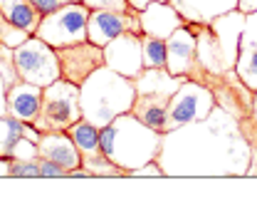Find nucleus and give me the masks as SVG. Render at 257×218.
<instances>
[{
  "label": "nucleus",
  "instance_id": "1",
  "mask_svg": "<svg viewBox=\"0 0 257 218\" xmlns=\"http://www.w3.org/2000/svg\"><path fill=\"white\" fill-rule=\"evenodd\" d=\"M252 144L240 122L220 104L200 119L163 134V176H247Z\"/></svg>",
  "mask_w": 257,
  "mask_h": 218
},
{
  "label": "nucleus",
  "instance_id": "2",
  "mask_svg": "<svg viewBox=\"0 0 257 218\" xmlns=\"http://www.w3.org/2000/svg\"><path fill=\"white\" fill-rule=\"evenodd\" d=\"M245 18L247 13L237 8L225 15H218L213 23L205 25L188 23L198 42V64H200L203 85L213 87L227 72L235 69L240 55V35L245 30Z\"/></svg>",
  "mask_w": 257,
  "mask_h": 218
},
{
  "label": "nucleus",
  "instance_id": "3",
  "mask_svg": "<svg viewBox=\"0 0 257 218\" xmlns=\"http://www.w3.org/2000/svg\"><path fill=\"white\" fill-rule=\"evenodd\" d=\"M99 139H101V152L126 174L149 161H156L163 144V134L139 122L131 112L119 114L114 122L101 126Z\"/></svg>",
  "mask_w": 257,
  "mask_h": 218
},
{
  "label": "nucleus",
  "instance_id": "4",
  "mask_svg": "<svg viewBox=\"0 0 257 218\" xmlns=\"http://www.w3.org/2000/svg\"><path fill=\"white\" fill-rule=\"evenodd\" d=\"M79 102L82 117L101 129L119 114L131 112L136 102V85L116 69L101 64L79 85Z\"/></svg>",
  "mask_w": 257,
  "mask_h": 218
},
{
  "label": "nucleus",
  "instance_id": "5",
  "mask_svg": "<svg viewBox=\"0 0 257 218\" xmlns=\"http://www.w3.org/2000/svg\"><path fill=\"white\" fill-rule=\"evenodd\" d=\"M79 119H84L82 102H79V85H72L64 77H60L45 87L42 107L32 126L37 131H67Z\"/></svg>",
  "mask_w": 257,
  "mask_h": 218
},
{
  "label": "nucleus",
  "instance_id": "6",
  "mask_svg": "<svg viewBox=\"0 0 257 218\" xmlns=\"http://www.w3.org/2000/svg\"><path fill=\"white\" fill-rule=\"evenodd\" d=\"M89 13L92 10L84 3H69V5H64L50 15H42L35 35L55 50L77 45V42H87Z\"/></svg>",
  "mask_w": 257,
  "mask_h": 218
},
{
  "label": "nucleus",
  "instance_id": "7",
  "mask_svg": "<svg viewBox=\"0 0 257 218\" xmlns=\"http://www.w3.org/2000/svg\"><path fill=\"white\" fill-rule=\"evenodd\" d=\"M13 55H15V69H18L23 82L47 87V85H52L55 80L62 77L57 50L50 47L37 35H30L23 45H18L13 50Z\"/></svg>",
  "mask_w": 257,
  "mask_h": 218
},
{
  "label": "nucleus",
  "instance_id": "8",
  "mask_svg": "<svg viewBox=\"0 0 257 218\" xmlns=\"http://www.w3.org/2000/svg\"><path fill=\"white\" fill-rule=\"evenodd\" d=\"M215 104H218V99H215L213 87L186 80L176 90V94L171 97V104H168V131L178 129L183 124H191V122L205 119L215 109Z\"/></svg>",
  "mask_w": 257,
  "mask_h": 218
},
{
  "label": "nucleus",
  "instance_id": "9",
  "mask_svg": "<svg viewBox=\"0 0 257 218\" xmlns=\"http://www.w3.org/2000/svg\"><path fill=\"white\" fill-rule=\"evenodd\" d=\"M139 32V10H92L89 13V25H87V40L99 47L109 45L114 37L121 32Z\"/></svg>",
  "mask_w": 257,
  "mask_h": 218
},
{
  "label": "nucleus",
  "instance_id": "10",
  "mask_svg": "<svg viewBox=\"0 0 257 218\" xmlns=\"http://www.w3.org/2000/svg\"><path fill=\"white\" fill-rule=\"evenodd\" d=\"M57 60H60V69H62L64 80L72 85H82L94 69L104 64V47H99L89 40L77 42L69 47H60Z\"/></svg>",
  "mask_w": 257,
  "mask_h": 218
},
{
  "label": "nucleus",
  "instance_id": "11",
  "mask_svg": "<svg viewBox=\"0 0 257 218\" xmlns=\"http://www.w3.org/2000/svg\"><path fill=\"white\" fill-rule=\"evenodd\" d=\"M166 45H168V64H166V69L171 75L188 77L193 82L203 85L200 64H198V42H195V35L188 28V23L173 32L166 40Z\"/></svg>",
  "mask_w": 257,
  "mask_h": 218
},
{
  "label": "nucleus",
  "instance_id": "12",
  "mask_svg": "<svg viewBox=\"0 0 257 218\" xmlns=\"http://www.w3.org/2000/svg\"><path fill=\"white\" fill-rule=\"evenodd\" d=\"M104 64L116 69L128 80L139 77L144 69V52H141V35L139 32H121L109 45H104Z\"/></svg>",
  "mask_w": 257,
  "mask_h": 218
},
{
  "label": "nucleus",
  "instance_id": "13",
  "mask_svg": "<svg viewBox=\"0 0 257 218\" xmlns=\"http://www.w3.org/2000/svg\"><path fill=\"white\" fill-rule=\"evenodd\" d=\"M139 23H141V35L168 40L178 28L186 25V18L168 0V3H151L149 8L139 10Z\"/></svg>",
  "mask_w": 257,
  "mask_h": 218
},
{
  "label": "nucleus",
  "instance_id": "14",
  "mask_svg": "<svg viewBox=\"0 0 257 218\" xmlns=\"http://www.w3.org/2000/svg\"><path fill=\"white\" fill-rule=\"evenodd\" d=\"M37 154L42 159H50L67 169V174L77 166H82V154L74 144V139L67 131H42L37 141Z\"/></svg>",
  "mask_w": 257,
  "mask_h": 218
},
{
  "label": "nucleus",
  "instance_id": "15",
  "mask_svg": "<svg viewBox=\"0 0 257 218\" xmlns=\"http://www.w3.org/2000/svg\"><path fill=\"white\" fill-rule=\"evenodd\" d=\"M42 94H45V87L20 80L18 85H13L8 90V114L25 122V124H32L40 114Z\"/></svg>",
  "mask_w": 257,
  "mask_h": 218
},
{
  "label": "nucleus",
  "instance_id": "16",
  "mask_svg": "<svg viewBox=\"0 0 257 218\" xmlns=\"http://www.w3.org/2000/svg\"><path fill=\"white\" fill-rule=\"evenodd\" d=\"M235 72L250 90H257V10L247 13L245 18V30L240 35V55H237Z\"/></svg>",
  "mask_w": 257,
  "mask_h": 218
},
{
  "label": "nucleus",
  "instance_id": "17",
  "mask_svg": "<svg viewBox=\"0 0 257 218\" xmlns=\"http://www.w3.org/2000/svg\"><path fill=\"white\" fill-rule=\"evenodd\" d=\"M171 5L186 18V23H213L218 15L240 8V0H171Z\"/></svg>",
  "mask_w": 257,
  "mask_h": 218
},
{
  "label": "nucleus",
  "instance_id": "18",
  "mask_svg": "<svg viewBox=\"0 0 257 218\" xmlns=\"http://www.w3.org/2000/svg\"><path fill=\"white\" fill-rule=\"evenodd\" d=\"M188 77L171 75L166 67H144L139 77H134L136 94H156V97H173L176 90L186 82Z\"/></svg>",
  "mask_w": 257,
  "mask_h": 218
},
{
  "label": "nucleus",
  "instance_id": "19",
  "mask_svg": "<svg viewBox=\"0 0 257 218\" xmlns=\"http://www.w3.org/2000/svg\"><path fill=\"white\" fill-rule=\"evenodd\" d=\"M168 97H156V94H136V102L131 107V114L144 122L146 126L156 129L161 134L168 131Z\"/></svg>",
  "mask_w": 257,
  "mask_h": 218
},
{
  "label": "nucleus",
  "instance_id": "20",
  "mask_svg": "<svg viewBox=\"0 0 257 218\" xmlns=\"http://www.w3.org/2000/svg\"><path fill=\"white\" fill-rule=\"evenodd\" d=\"M23 136H30L35 141H40L42 131H37L32 124H25V122H20V119H15V117H10V114H3V117H0V156H3V159H10V156H13L15 144H18Z\"/></svg>",
  "mask_w": 257,
  "mask_h": 218
},
{
  "label": "nucleus",
  "instance_id": "21",
  "mask_svg": "<svg viewBox=\"0 0 257 218\" xmlns=\"http://www.w3.org/2000/svg\"><path fill=\"white\" fill-rule=\"evenodd\" d=\"M0 10L13 25H18L28 35H35L40 20H42V13L35 8L32 0H0Z\"/></svg>",
  "mask_w": 257,
  "mask_h": 218
},
{
  "label": "nucleus",
  "instance_id": "22",
  "mask_svg": "<svg viewBox=\"0 0 257 218\" xmlns=\"http://www.w3.org/2000/svg\"><path fill=\"white\" fill-rule=\"evenodd\" d=\"M67 134L74 139L77 149L82 159H89V156L101 154V139H99V126L92 124L89 119H79L77 124H72L67 129Z\"/></svg>",
  "mask_w": 257,
  "mask_h": 218
},
{
  "label": "nucleus",
  "instance_id": "23",
  "mask_svg": "<svg viewBox=\"0 0 257 218\" xmlns=\"http://www.w3.org/2000/svg\"><path fill=\"white\" fill-rule=\"evenodd\" d=\"M141 52H144V67H166L168 64V45L161 37L141 35Z\"/></svg>",
  "mask_w": 257,
  "mask_h": 218
},
{
  "label": "nucleus",
  "instance_id": "24",
  "mask_svg": "<svg viewBox=\"0 0 257 218\" xmlns=\"http://www.w3.org/2000/svg\"><path fill=\"white\" fill-rule=\"evenodd\" d=\"M0 77L5 80V87H8V90L20 82V75H18V69H15L13 47H8V45H3V42H0Z\"/></svg>",
  "mask_w": 257,
  "mask_h": 218
},
{
  "label": "nucleus",
  "instance_id": "25",
  "mask_svg": "<svg viewBox=\"0 0 257 218\" xmlns=\"http://www.w3.org/2000/svg\"><path fill=\"white\" fill-rule=\"evenodd\" d=\"M8 176H13V179H40V156H35V159H10Z\"/></svg>",
  "mask_w": 257,
  "mask_h": 218
},
{
  "label": "nucleus",
  "instance_id": "26",
  "mask_svg": "<svg viewBox=\"0 0 257 218\" xmlns=\"http://www.w3.org/2000/svg\"><path fill=\"white\" fill-rule=\"evenodd\" d=\"M28 37H30L28 32L20 30L18 25H13V23L3 15V10H0V42H3V45H8V47H13V50H15V47H18V45H23Z\"/></svg>",
  "mask_w": 257,
  "mask_h": 218
},
{
  "label": "nucleus",
  "instance_id": "27",
  "mask_svg": "<svg viewBox=\"0 0 257 218\" xmlns=\"http://www.w3.org/2000/svg\"><path fill=\"white\" fill-rule=\"evenodd\" d=\"M89 10H134L128 0H82Z\"/></svg>",
  "mask_w": 257,
  "mask_h": 218
},
{
  "label": "nucleus",
  "instance_id": "28",
  "mask_svg": "<svg viewBox=\"0 0 257 218\" xmlns=\"http://www.w3.org/2000/svg\"><path fill=\"white\" fill-rule=\"evenodd\" d=\"M40 179H67V169L40 156Z\"/></svg>",
  "mask_w": 257,
  "mask_h": 218
},
{
  "label": "nucleus",
  "instance_id": "29",
  "mask_svg": "<svg viewBox=\"0 0 257 218\" xmlns=\"http://www.w3.org/2000/svg\"><path fill=\"white\" fill-rule=\"evenodd\" d=\"M32 3H35V8H37L42 15H50V13L60 10V8L69 5V3H82V0H32Z\"/></svg>",
  "mask_w": 257,
  "mask_h": 218
},
{
  "label": "nucleus",
  "instance_id": "30",
  "mask_svg": "<svg viewBox=\"0 0 257 218\" xmlns=\"http://www.w3.org/2000/svg\"><path fill=\"white\" fill-rule=\"evenodd\" d=\"M128 176H163V169H161L159 161H149V164H144V166L134 169Z\"/></svg>",
  "mask_w": 257,
  "mask_h": 218
},
{
  "label": "nucleus",
  "instance_id": "31",
  "mask_svg": "<svg viewBox=\"0 0 257 218\" xmlns=\"http://www.w3.org/2000/svg\"><path fill=\"white\" fill-rule=\"evenodd\" d=\"M8 114V87H5V80L0 77V117Z\"/></svg>",
  "mask_w": 257,
  "mask_h": 218
},
{
  "label": "nucleus",
  "instance_id": "32",
  "mask_svg": "<svg viewBox=\"0 0 257 218\" xmlns=\"http://www.w3.org/2000/svg\"><path fill=\"white\" fill-rule=\"evenodd\" d=\"M151 3H168V0H128V5H131L134 10H144V8H149Z\"/></svg>",
  "mask_w": 257,
  "mask_h": 218
},
{
  "label": "nucleus",
  "instance_id": "33",
  "mask_svg": "<svg viewBox=\"0 0 257 218\" xmlns=\"http://www.w3.org/2000/svg\"><path fill=\"white\" fill-rule=\"evenodd\" d=\"M247 176H257V147H252V159H250V169Z\"/></svg>",
  "mask_w": 257,
  "mask_h": 218
},
{
  "label": "nucleus",
  "instance_id": "34",
  "mask_svg": "<svg viewBox=\"0 0 257 218\" xmlns=\"http://www.w3.org/2000/svg\"><path fill=\"white\" fill-rule=\"evenodd\" d=\"M240 10H242V13H252V10H257V0H240Z\"/></svg>",
  "mask_w": 257,
  "mask_h": 218
},
{
  "label": "nucleus",
  "instance_id": "35",
  "mask_svg": "<svg viewBox=\"0 0 257 218\" xmlns=\"http://www.w3.org/2000/svg\"><path fill=\"white\" fill-rule=\"evenodd\" d=\"M8 171H10V159H3L0 156V179H5Z\"/></svg>",
  "mask_w": 257,
  "mask_h": 218
}]
</instances>
